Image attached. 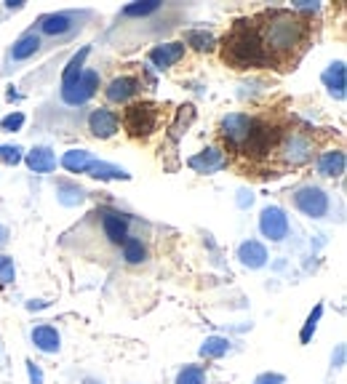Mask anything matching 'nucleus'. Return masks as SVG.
Masks as SVG:
<instances>
[{"mask_svg": "<svg viewBox=\"0 0 347 384\" xmlns=\"http://www.w3.org/2000/svg\"><path fill=\"white\" fill-rule=\"evenodd\" d=\"M259 35H262V43L267 53H278V56H286L291 51H297L304 38H307V24L302 16L291 14V11H273L267 16V24L259 27Z\"/></svg>", "mask_w": 347, "mask_h": 384, "instance_id": "nucleus-1", "label": "nucleus"}, {"mask_svg": "<svg viewBox=\"0 0 347 384\" xmlns=\"http://www.w3.org/2000/svg\"><path fill=\"white\" fill-rule=\"evenodd\" d=\"M224 59L235 67H267L273 56L265 51L259 27L251 22H238L224 40Z\"/></svg>", "mask_w": 347, "mask_h": 384, "instance_id": "nucleus-2", "label": "nucleus"}, {"mask_svg": "<svg viewBox=\"0 0 347 384\" xmlns=\"http://www.w3.org/2000/svg\"><path fill=\"white\" fill-rule=\"evenodd\" d=\"M280 136H283V131H280L278 125L267 123V120H254L246 142H243V152H246V155H254V158H262V155H267L270 149L278 147Z\"/></svg>", "mask_w": 347, "mask_h": 384, "instance_id": "nucleus-3", "label": "nucleus"}, {"mask_svg": "<svg viewBox=\"0 0 347 384\" xmlns=\"http://www.w3.org/2000/svg\"><path fill=\"white\" fill-rule=\"evenodd\" d=\"M123 125L125 131L131 136H136V139L149 136L155 131V125H158V110H155V104H149V101L128 104V110H125L123 115Z\"/></svg>", "mask_w": 347, "mask_h": 384, "instance_id": "nucleus-4", "label": "nucleus"}, {"mask_svg": "<svg viewBox=\"0 0 347 384\" xmlns=\"http://www.w3.org/2000/svg\"><path fill=\"white\" fill-rule=\"evenodd\" d=\"M294 206H297L299 211L304 216H310V219H323V216L328 214V195L321 190V187H315V184H304V187H299L294 192Z\"/></svg>", "mask_w": 347, "mask_h": 384, "instance_id": "nucleus-5", "label": "nucleus"}, {"mask_svg": "<svg viewBox=\"0 0 347 384\" xmlns=\"http://www.w3.org/2000/svg\"><path fill=\"white\" fill-rule=\"evenodd\" d=\"M99 88V72L97 70H83L80 77L75 80L73 86L62 88V101L70 104V107H77V104H86L91 96L97 94Z\"/></svg>", "mask_w": 347, "mask_h": 384, "instance_id": "nucleus-6", "label": "nucleus"}, {"mask_svg": "<svg viewBox=\"0 0 347 384\" xmlns=\"http://www.w3.org/2000/svg\"><path fill=\"white\" fill-rule=\"evenodd\" d=\"M259 232L267 240H283L289 235V216L278 206H267L259 214Z\"/></svg>", "mask_w": 347, "mask_h": 384, "instance_id": "nucleus-7", "label": "nucleus"}, {"mask_svg": "<svg viewBox=\"0 0 347 384\" xmlns=\"http://www.w3.org/2000/svg\"><path fill=\"white\" fill-rule=\"evenodd\" d=\"M280 158L289 166H302L313 158V142L304 134H289L280 144Z\"/></svg>", "mask_w": 347, "mask_h": 384, "instance_id": "nucleus-8", "label": "nucleus"}, {"mask_svg": "<svg viewBox=\"0 0 347 384\" xmlns=\"http://www.w3.org/2000/svg\"><path fill=\"white\" fill-rule=\"evenodd\" d=\"M139 91H142L139 77H134V75H121V77H112V80L107 83L104 96H107V101H112V104H125V101H131Z\"/></svg>", "mask_w": 347, "mask_h": 384, "instance_id": "nucleus-9", "label": "nucleus"}, {"mask_svg": "<svg viewBox=\"0 0 347 384\" xmlns=\"http://www.w3.org/2000/svg\"><path fill=\"white\" fill-rule=\"evenodd\" d=\"M251 123H254V118H248L243 112H232L222 120V136L232 147H243L248 131H251Z\"/></svg>", "mask_w": 347, "mask_h": 384, "instance_id": "nucleus-10", "label": "nucleus"}, {"mask_svg": "<svg viewBox=\"0 0 347 384\" xmlns=\"http://www.w3.org/2000/svg\"><path fill=\"white\" fill-rule=\"evenodd\" d=\"M101 227H104L107 240L115 243V245H123V240L128 238V216L115 211V208L101 211Z\"/></svg>", "mask_w": 347, "mask_h": 384, "instance_id": "nucleus-11", "label": "nucleus"}, {"mask_svg": "<svg viewBox=\"0 0 347 384\" xmlns=\"http://www.w3.org/2000/svg\"><path fill=\"white\" fill-rule=\"evenodd\" d=\"M118 125H121V118L112 110H107V107H99V110H94L88 115V131L97 139H110L118 131Z\"/></svg>", "mask_w": 347, "mask_h": 384, "instance_id": "nucleus-12", "label": "nucleus"}, {"mask_svg": "<svg viewBox=\"0 0 347 384\" xmlns=\"http://www.w3.org/2000/svg\"><path fill=\"white\" fill-rule=\"evenodd\" d=\"M29 339H32V344H35L40 352H46V355H53V352L62 350V336L56 331V326H51V323H38V326L29 331Z\"/></svg>", "mask_w": 347, "mask_h": 384, "instance_id": "nucleus-13", "label": "nucleus"}, {"mask_svg": "<svg viewBox=\"0 0 347 384\" xmlns=\"http://www.w3.org/2000/svg\"><path fill=\"white\" fill-rule=\"evenodd\" d=\"M75 29V14L70 11H62V14H46L40 19V32L51 35V38H62V35H70Z\"/></svg>", "mask_w": 347, "mask_h": 384, "instance_id": "nucleus-14", "label": "nucleus"}, {"mask_svg": "<svg viewBox=\"0 0 347 384\" xmlns=\"http://www.w3.org/2000/svg\"><path fill=\"white\" fill-rule=\"evenodd\" d=\"M238 259L243 267L248 269H259V267H265L267 264V248H265V243H259V240H246V243H241L238 245Z\"/></svg>", "mask_w": 347, "mask_h": 384, "instance_id": "nucleus-15", "label": "nucleus"}, {"mask_svg": "<svg viewBox=\"0 0 347 384\" xmlns=\"http://www.w3.org/2000/svg\"><path fill=\"white\" fill-rule=\"evenodd\" d=\"M182 56H184V43H163V46H155L149 51V62L158 70H169Z\"/></svg>", "mask_w": 347, "mask_h": 384, "instance_id": "nucleus-16", "label": "nucleus"}, {"mask_svg": "<svg viewBox=\"0 0 347 384\" xmlns=\"http://www.w3.org/2000/svg\"><path fill=\"white\" fill-rule=\"evenodd\" d=\"M224 166H227V158H224L217 147H206L195 158H190V168H195L200 173H217Z\"/></svg>", "mask_w": 347, "mask_h": 384, "instance_id": "nucleus-17", "label": "nucleus"}, {"mask_svg": "<svg viewBox=\"0 0 347 384\" xmlns=\"http://www.w3.org/2000/svg\"><path fill=\"white\" fill-rule=\"evenodd\" d=\"M323 86L328 88V94L334 96V99H345V94H347L345 62H334L328 70L323 72Z\"/></svg>", "mask_w": 347, "mask_h": 384, "instance_id": "nucleus-18", "label": "nucleus"}, {"mask_svg": "<svg viewBox=\"0 0 347 384\" xmlns=\"http://www.w3.org/2000/svg\"><path fill=\"white\" fill-rule=\"evenodd\" d=\"M25 163L35 173H51L56 168V155L51 147H32L25 155Z\"/></svg>", "mask_w": 347, "mask_h": 384, "instance_id": "nucleus-19", "label": "nucleus"}, {"mask_svg": "<svg viewBox=\"0 0 347 384\" xmlns=\"http://www.w3.org/2000/svg\"><path fill=\"white\" fill-rule=\"evenodd\" d=\"M345 166H347V158L342 149H328V152H323L321 158H318V173H321V176H328V179L342 176V173H345Z\"/></svg>", "mask_w": 347, "mask_h": 384, "instance_id": "nucleus-20", "label": "nucleus"}, {"mask_svg": "<svg viewBox=\"0 0 347 384\" xmlns=\"http://www.w3.org/2000/svg\"><path fill=\"white\" fill-rule=\"evenodd\" d=\"M40 51V35H35V32H25L19 40H14V46L8 51V56L14 59V62H27L29 56H35Z\"/></svg>", "mask_w": 347, "mask_h": 384, "instance_id": "nucleus-21", "label": "nucleus"}, {"mask_svg": "<svg viewBox=\"0 0 347 384\" xmlns=\"http://www.w3.org/2000/svg\"><path fill=\"white\" fill-rule=\"evenodd\" d=\"M59 163L67 168L70 173H86L88 166L94 163V155H91V152H86V149H70V152H64V155H62V160H59Z\"/></svg>", "mask_w": 347, "mask_h": 384, "instance_id": "nucleus-22", "label": "nucleus"}, {"mask_svg": "<svg viewBox=\"0 0 347 384\" xmlns=\"http://www.w3.org/2000/svg\"><path fill=\"white\" fill-rule=\"evenodd\" d=\"M88 53H91V48L83 46L77 53H75L73 59L67 62V67H64V75H62V88H67V86H73L75 80L80 77V72H83V64H86V59H88Z\"/></svg>", "mask_w": 347, "mask_h": 384, "instance_id": "nucleus-23", "label": "nucleus"}, {"mask_svg": "<svg viewBox=\"0 0 347 384\" xmlns=\"http://www.w3.org/2000/svg\"><path fill=\"white\" fill-rule=\"evenodd\" d=\"M56 195H59V203L62 206H67V208H73V206H80L83 203V197H86V192L80 190L77 184L73 182H56Z\"/></svg>", "mask_w": 347, "mask_h": 384, "instance_id": "nucleus-24", "label": "nucleus"}, {"mask_svg": "<svg viewBox=\"0 0 347 384\" xmlns=\"http://www.w3.org/2000/svg\"><path fill=\"white\" fill-rule=\"evenodd\" d=\"M86 173H91L94 179H128L131 173L128 171H123L121 166H112V163H104V160H97L94 158V163L88 166V171Z\"/></svg>", "mask_w": 347, "mask_h": 384, "instance_id": "nucleus-25", "label": "nucleus"}, {"mask_svg": "<svg viewBox=\"0 0 347 384\" xmlns=\"http://www.w3.org/2000/svg\"><path fill=\"white\" fill-rule=\"evenodd\" d=\"M121 251H123V259L128 264H142L145 259H147V245H145L139 238H131V235L123 240Z\"/></svg>", "mask_w": 347, "mask_h": 384, "instance_id": "nucleus-26", "label": "nucleus"}, {"mask_svg": "<svg viewBox=\"0 0 347 384\" xmlns=\"http://www.w3.org/2000/svg\"><path fill=\"white\" fill-rule=\"evenodd\" d=\"M227 352H230V339H224V336H208V339L200 344V355L208 360L222 358Z\"/></svg>", "mask_w": 347, "mask_h": 384, "instance_id": "nucleus-27", "label": "nucleus"}, {"mask_svg": "<svg viewBox=\"0 0 347 384\" xmlns=\"http://www.w3.org/2000/svg\"><path fill=\"white\" fill-rule=\"evenodd\" d=\"M184 43L198 48V51H211V48L217 46V38L211 32H206V29H187L184 32Z\"/></svg>", "mask_w": 347, "mask_h": 384, "instance_id": "nucleus-28", "label": "nucleus"}, {"mask_svg": "<svg viewBox=\"0 0 347 384\" xmlns=\"http://www.w3.org/2000/svg\"><path fill=\"white\" fill-rule=\"evenodd\" d=\"M160 5L163 3H158V0H145V3H131V5H125L123 14L125 19H142V16H149V14H155V11H160Z\"/></svg>", "mask_w": 347, "mask_h": 384, "instance_id": "nucleus-29", "label": "nucleus"}, {"mask_svg": "<svg viewBox=\"0 0 347 384\" xmlns=\"http://www.w3.org/2000/svg\"><path fill=\"white\" fill-rule=\"evenodd\" d=\"M176 384H206V368L203 365H184L176 374Z\"/></svg>", "mask_w": 347, "mask_h": 384, "instance_id": "nucleus-30", "label": "nucleus"}, {"mask_svg": "<svg viewBox=\"0 0 347 384\" xmlns=\"http://www.w3.org/2000/svg\"><path fill=\"white\" fill-rule=\"evenodd\" d=\"M321 315H323V304H315V310L307 315V320H304V326H302V334H299V341H302V344H307V341L313 339L315 328H318Z\"/></svg>", "mask_w": 347, "mask_h": 384, "instance_id": "nucleus-31", "label": "nucleus"}, {"mask_svg": "<svg viewBox=\"0 0 347 384\" xmlns=\"http://www.w3.org/2000/svg\"><path fill=\"white\" fill-rule=\"evenodd\" d=\"M25 149L22 147H16V144H0V160L3 163H8V166H16V163H22L25 160V155H22Z\"/></svg>", "mask_w": 347, "mask_h": 384, "instance_id": "nucleus-32", "label": "nucleus"}, {"mask_svg": "<svg viewBox=\"0 0 347 384\" xmlns=\"http://www.w3.org/2000/svg\"><path fill=\"white\" fill-rule=\"evenodd\" d=\"M14 278H16V264L11 256L0 254V283L8 286V283H14Z\"/></svg>", "mask_w": 347, "mask_h": 384, "instance_id": "nucleus-33", "label": "nucleus"}, {"mask_svg": "<svg viewBox=\"0 0 347 384\" xmlns=\"http://www.w3.org/2000/svg\"><path fill=\"white\" fill-rule=\"evenodd\" d=\"M22 125H25V112H11V115H5V118L0 120V128L8 131V134L19 131Z\"/></svg>", "mask_w": 347, "mask_h": 384, "instance_id": "nucleus-34", "label": "nucleus"}, {"mask_svg": "<svg viewBox=\"0 0 347 384\" xmlns=\"http://www.w3.org/2000/svg\"><path fill=\"white\" fill-rule=\"evenodd\" d=\"M27 374H29V384H43V371L35 360H27Z\"/></svg>", "mask_w": 347, "mask_h": 384, "instance_id": "nucleus-35", "label": "nucleus"}, {"mask_svg": "<svg viewBox=\"0 0 347 384\" xmlns=\"http://www.w3.org/2000/svg\"><path fill=\"white\" fill-rule=\"evenodd\" d=\"M283 382H286L283 374H259L254 379V384H283Z\"/></svg>", "mask_w": 347, "mask_h": 384, "instance_id": "nucleus-36", "label": "nucleus"}, {"mask_svg": "<svg viewBox=\"0 0 347 384\" xmlns=\"http://www.w3.org/2000/svg\"><path fill=\"white\" fill-rule=\"evenodd\" d=\"M331 365H334V368H342V365H345V344L337 347V355L331 358Z\"/></svg>", "mask_w": 347, "mask_h": 384, "instance_id": "nucleus-37", "label": "nucleus"}, {"mask_svg": "<svg viewBox=\"0 0 347 384\" xmlns=\"http://www.w3.org/2000/svg\"><path fill=\"white\" fill-rule=\"evenodd\" d=\"M51 302H46V299H32V302H27V310L35 312V310H46Z\"/></svg>", "mask_w": 347, "mask_h": 384, "instance_id": "nucleus-38", "label": "nucleus"}, {"mask_svg": "<svg viewBox=\"0 0 347 384\" xmlns=\"http://www.w3.org/2000/svg\"><path fill=\"white\" fill-rule=\"evenodd\" d=\"M297 11H318V3H310V0H302V3H297Z\"/></svg>", "mask_w": 347, "mask_h": 384, "instance_id": "nucleus-39", "label": "nucleus"}, {"mask_svg": "<svg viewBox=\"0 0 347 384\" xmlns=\"http://www.w3.org/2000/svg\"><path fill=\"white\" fill-rule=\"evenodd\" d=\"M5 8L8 11H19V8H25V3L22 0H5Z\"/></svg>", "mask_w": 347, "mask_h": 384, "instance_id": "nucleus-40", "label": "nucleus"}, {"mask_svg": "<svg viewBox=\"0 0 347 384\" xmlns=\"http://www.w3.org/2000/svg\"><path fill=\"white\" fill-rule=\"evenodd\" d=\"M5 243H8V230L0 224V245H5Z\"/></svg>", "mask_w": 347, "mask_h": 384, "instance_id": "nucleus-41", "label": "nucleus"}, {"mask_svg": "<svg viewBox=\"0 0 347 384\" xmlns=\"http://www.w3.org/2000/svg\"><path fill=\"white\" fill-rule=\"evenodd\" d=\"M86 384H101V382H94V379H86Z\"/></svg>", "mask_w": 347, "mask_h": 384, "instance_id": "nucleus-42", "label": "nucleus"}]
</instances>
